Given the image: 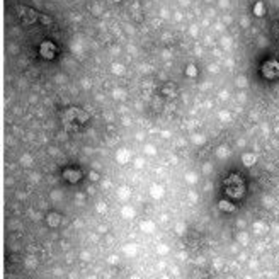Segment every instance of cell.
<instances>
[{
	"mask_svg": "<svg viewBox=\"0 0 279 279\" xmlns=\"http://www.w3.org/2000/svg\"><path fill=\"white\" fill-rule=\"evenodd\" d=\"M150 194H152V197H155V199H160V197L164 196V187L153 186V187L150 189Z\"/></svg>",
	"mask_w": 279,
	"mask_h": 279,
	"instance_id": "1",
	"label": "cell"
},
{
	"mask_svg": "<svg viewBox=\"0 0 279 279\" xmlns=\"http://www.w3.org/2000/svg\"><path fill=\"white\" fill-rule=\"evenodd\" d=\"M140 228L143 231H147V233H152V231L155 230V223L153 221H143L141 225H140Z\"/></svg>",
	"mask_w": 279,
	"mask_h": 279,
	"instance_id": "2",
	"label": "cell"
},
{
	"mask_svg": "<svg viewBox=\"0 0 279 279\" xmlns=\"http://www.w3.org/2000/svg\"><path fill=\"white\" fill-rule=\"evenodd\" d=\"M136 248H138L136 245H133V243H128V245H124L123 252H124L126 255H130V257H131V255H135V254H136Z\"/></svg>",
	"mask_w": 279,
	"mask_h": 279,
	"instance_id": "3",
	"label": "cell"
},
{
	"mask_svg": "<svg viewBox=\"0 0 279 279\" xmlns=\"http://www.w3.org/2000/svg\"><path fill=\"white\" fill-rule=\"evenodd\" d=\"M58 223H60V216H58V214H49L48 216V225L49 226H56Z\"/></svg>",
	"mask_w": 279,
	"mask_h": 279,
	"instance_id": "4",
	"label": "cell"
},
{
	"mask_svg": "<svg viewBox=\"0 0 279 279\" xmlns=\"http://www.w3.org/2000/svg\"><path fill=\"white\" fill-rule=\"evenodd\" d=\"M123 216H126V218H133V216H135V209H133L131 206L123 208Z\"/></svg>",
	"mask_w": 279,
	"mask_h": 279,
	"instance_id": "5",
	"label": "cell"
},
{
	"mask_svg": "<svg viewBox=\"0 0 279 279\" xmlns=\"http://www.w3.org/2000/svg\"><path fill=\"white\" fill-rule=\"evenodd\" d=\"M220 208H221L223 211H233V209H235V208H233V204L226 203V201H221V203H220Z\"/></svg>",
	"mask_w": 279,
	"mask_h": 279,
	"instance_id": "6",
	"label": "cell"
},
{
	"mask_svg": "<svg viewBox=\"0 0 279 279\" xmlns=\"http://www.w3.org/2000/svg\"><path fill=\"white\" fill-rule=\"evenodd\" d=\"M157 252H158V254H160V255H165V254H169V247H167V245H164V243H162V245H158V247H157Z\"/></svg>",
	"mask_w": 279,
	"mask_h": 279,
	"instance_id": "7",
	"label": "cell"
},
{
	"mask_svg": "<svg viewBox=\"0 0 279 279\" xmlns=\"http://www.w3.org/2000/svg\"><path fill=\"white\" fill-rule=\"evenodd\" d=\"M184 230H186V225H184V223H179V225L175 226V231H177L179 235H181V233H184Z\"/></svg>",
	"mask_w": 279,
	"mask_h": 279,
	"instance_id": "8",
	"label": "cell"
},
{
	"mask_svg": "<svg viewBox=\"0 0 279 279\" xmlns=\"http://www.w3.org/2000/svg\"><path fill=\"white\" fill-rule=\"evenodd\" d=\"M119 196H121V199H128V189H121Z\"/></svg>",
	"mask_w": 279,
	"mask_h": 279,
	"instance_id": "9",
	"label": "cell"
},
{
	"mask_svg": "<svg viewBox=\"0 0 279 279\" xmlns=\"http://www.w3.org/2000/svg\"><path fill=\"white\" fill-rule=\"evenodd\" d=\"M27 265H29V267H34V265H36V260H34L33 257H29V259H27Z\"/></svg>",
	"mask_w": 279,
	"mask_h": 279,
	"instance_id": "10",
	"label": "cell"
},
{
	"mask_svg": "<svg viewBox=\"0 0 279 279\" xmlns=\"http://www.w3.org/2000/svg\"><path fill=\"white\" fill-rule=\"evenodd\" d=\"M116 260H117V257H114V255H112V257H109V262H111V264H116Z\"/></svg>",
	"mask_w": 279,
	"mask_h": 279,
	"instance_id": "11",
	"label": "cell"
},
{
	"mask_svg": "<svg viewBox=\"0 0 279 279\" xmlns=\"http://www.w3.org/2000/svg\"><path fill=\"white\" fill-rule=\"evenodd\" d=\"M53 199H60V192H58V191L53 192Z\"/></svg>",
	"mask_w": 279,
	"mask_h": 279,
	"instance_id": "12",
	"label": "cell"
},
{
	"mask_svg": "<svg viewBox=\"0 0 279 279\" xmlns=\"http://www.w3.org/2000/svg\"><path fill=\"white\" fill-rule=\"evenodd\" d=\"M104 209H106V206L102 204V203H100V204H99V211H100V213H102V211H104Z\"/></svg>",
	"mask_w": 279,
	"mask_h": 279,
	"instance_id": "13",
	"label": "cell"
},
{
	"mask_svg": "<svg viewBox=\"0 0 279 279\" xmlns=\"http://www.w3.org/2000/svg\"><path fill=\"white\" fill-rule=\"evenodd\" d=\"M189 197H191L192 201H196V194H194V192H189Z\"/></svg>",
	"mask_w": 279,
	"mask_h": 279,
	"instance_id": "14",
	"label": "cell"
},
{
	"mask_svg": "<svg viewBox=\"0 0 279 279\" xmlns=\"http://www.w3.org/2000/svg\"><path fill=\"white\" fill-rule=\"evenodd\" d=\"M87 279H97V278H95V276H89Z\"/></svg>",
	"mask_w": 279,
	"mask_h": 279,
	"instance_id": "15",
	"label": "cell"
},
{
	"mask_svg": "<svg viewBox=\"0 0 279 279\" xmlns=\"http://www.w3.org/2000/svg\"><path fill=\"white\" fill-rule=\"evenodd\" d=\"M130 279H140L138 276H133V278H130Z\"/></svg>",
	"mask_w": 279,
	"mask_h": 279,
	"instance_id": "16",
	"label": "cell"
}]
</instances>
